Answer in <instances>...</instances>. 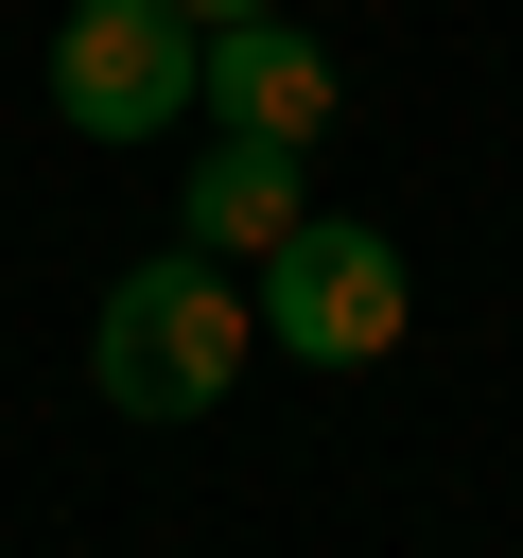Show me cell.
I'll use <instances>...</instances> for the list:
<instances>
[{"mask_svg": "<svg viewBox=\"0 0 523 558\" xmlns=\"http://www.w3.org/2000/svg\"><path fill=\"white\" fill-rule=\"evenodd\" d=\"M244 349H262V296H227V262H192V244L105 279V314H87V384L122 418H209L244 384Z\"/></svg>", "mask_w": 523, "mask_h": 558, "instance_id": "obj_1", "label": "cell"}, {"mask_svg": "<svg viewBox=\"0 0 523 558\" xmlns=\"http://www.w3.org/2000/svg\"><path fill=\"white\" fill-rule=\"evenodd\" d=\"M209 105H227V140L314 157V140H331V105H349V70H331L296 17H209Z\"/></svg>", "mask_w": 523, "mask_h": 558, "instance_id": "obj_4", "label": "cell"}, {"mask_svg": "<svg viewBox=\"0 0 523 558\" xmlns=\"http://www.w3.org/2000/svg\"><path fill=\"white\" fill-rule=\"evenodd\" d=\"M209 105V35L174 0H70L52 17V122L70 140H157Z\"/></svg>", "mask_w": 523, "mask_h": 558, "instance_id": "obj_2", "label": "cell"}, {"mask_svg": "<svg viewBox=\"0 0 523 558\" xmlns=\"http://www.w3.org/2000/svg\"><path fill=\"white\" fill-rule=\"evenodd\" d=\"M262 314H279L296 366H384L418 296H401V244H384V227H296V244L262 262Z\"/></svg>", "mask_w": 523, "mask_h": 558, "instance_id": "obj_3", "label": "cell"}, {"mask_svg": "<svg viewBox=\"0 0 523 558\" xmlns=\"http://www.w3.org/2000/svg\"><path fill=\"white\" fill-rule=\"evenodd\" d=\"M314 209H296V157L279 140H227V157H192V209H174V244L192 262H279Z\"/></svg>", "mask_w": 523, "mask_h": 558, "instance_id": "obj_5", "label": "cell"}, {"mask_svg": "<svg viewBox=\"0 0 523 558\" xmlns=\"http://www.w3.org/2000/svg\"><path fill=\"white\" fill-rule=\"evenodd\" d=\"M174 17H192V35H209V17H279V0H174Z\"/></svg>", "mask_w": 523, "mask_h": 558, "instance_id": "obj_6", "label": "cell"}]
</instances>
